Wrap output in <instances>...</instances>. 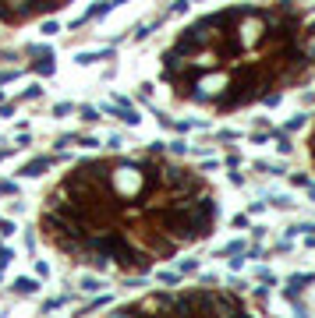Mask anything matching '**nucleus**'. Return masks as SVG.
I'll return each instance as SVG.
<instances>
[{
    "label": "nucleus",
    "instance_id": "1",
    "mask_svg": "<svg viewBox=\"0 0 315 318\" xmlns=\"http://www.w3.org/2000/svg\"><path fill=\"white\" fill-rule=\"evenodd\" d=\"M110 188L113 194L121 202H138V194L145 188V170H142V159L135 163V159H121V163H113V170H110Z\"/></svg>",
    "mask_w": 315,
    "mask_h": 318
},
{
    "label": "nucleus",
    "instance_id": "2",
    "mask_svg": "<svg viewBox=\"0 0 315 318\" xmlns=\"http://www.w3.org/2000/svg\"><path fill=\"white\" fill-rule=\"evenodd\" d=\"M237 21H241V25L234 28V39H237V46H241V50H251V46H259V42L266 39V32H269L266 18H262V14L255 11V7H251V11H245Z\"/></svg>",
    "mask_w": 315,
    "mask_h": 318
},
{
    "label": "nucleus",
    "instance_id": "3",
    "mask_svg": "<svg viewBox=\"0 0 315 318\" xmlns=\"http://www.w3.org/2000/svg\"><path fill=\"white\" fill-rule=\"evenodd\" d=\"M117 315H170V294H156V297H142L135 304L121 308Z\"/></svg>",
    "mask_w": 315,
    "mask_h": 318
},
{
    "label": "nucleus",
    "instance_id": "4",
    "mask_svg": "<svg viewBox=\"0 0 315 318\" xmlns=\"http://www.w3.org/2000/svg\"><path fill=\"white\" fill-rule=\"evenodd\" d=\"M53 166V156H39V159H28L25 166H22V177H43Z\"/></svg>",
    "mask_w": 315,
    "mask_h": 318
},
{
    "label": "nucleus",
    "instance_id": "5",
    "mask_svg": "<svg viewBox=\"0 0 315 318\" xmlns=\"http://www.w3.org/2000/svg\"><path fill=\"white\" fill-rule=\"evenodd\" d=\"M308 283H315V276H312V272H305V276H291V279H287V290H283V297H291V300H294V297L301 294Z\"/></svg>",
    "mask_w": 315,
    "mask_h": 318
},
{
    "label": "nucleus",
    "instance_id": "6",
    "mask_svg": "<svg viewBox=\"0 0 315 318\" xmlns=\"http://www.w3.org/2000/svg\"><path fill=\"white\" fill-rule=\"evenodd\" d=\"M11 290L18 294V297H28V294H36V290H39V283H36V279H14Z\"/></svg>",
    "mask_w": 315,
    "mask_h": 318
},
{
    "label": "nucleus",
    "instance_id": "7",
    "mask_svg": "<svg viewBox=\"0 0 315 318\" xmlns=\"http://www.w3.org/2000/svg\"><path fill=\"white\" fill-rule=\"evenodd\" d=\"M32 67H36V74H43V78H46V74H53V71H57V64H53V53L39 57L36 64H32Z\"/></svg>",
    "mask_w": 315,
    "mask_h": 318
},
{
    "label": "nucleus",
    "instance_id": "8",
    "mask_svg": "<svg viewBox=\"0 0 315 318\" xmlns=\"http://www.w3.org/2000/svg\"><path fill=\"white\" fill-rule=\"evenodd\" d=\"M159 283H163V286H177V283H181V272H170V269L159 272Z\"/></svg>",
    "mask_w": 315,
    "mask_h": 318
},
{
    "label": "nucleus",
    "instance_id": "9",
    "mask_svg": "<svg viewBox=\"0 0 315 318\" xmlns=\"http://www.w3.org/2000/svg\"><path fill=\"white\" fill-rule=\"evenodd\" d=\"M156 25H159V18H156V21H149V25H138V28H135V39H149Z\"/></svg>",
    "mask_w": 315,
    "mask_h": 318
},
{
    "label": "nucleus",
    "instance_id": "10",
    "mask_svg": "<svg viewBox=\"0 0 315 318\" xmlns=\"http://www.w3.org/2000/svg\"><path fill=\"white\" fill-rule=\"evenodd\" d=\"M305 124H308V117L301 113V117H291V120H287V124H283V131H287V134H291V131H297V127H305Z\"/></svg>",
    "mask_w": 315,
    "mask_h": 318
},
{
    "label": "nucleus",
    "instance_id": "11",
    "mask_svg": "<svg viewBox=\"0 0 315 318\" xmlns=\"http://www.w3.org/2000/svg\"><path fill=\"white\" fill-rule=\"evenodd\" d=\"M78 286H82V290H89V294H92V290H99L103 283H99L96 276H82V283H78Z\"/></svg>",
    "mask_w": 315,
    "mask_h": 318
},
{
    "label": "nucleus",
    "instance_id": "12",
    "mask_svg": "<svg viewBox=\"0 0 315 318\" xmlns=\"http://www.w3.org/2000/svg\"><path fill=\"white\" fill-rule=\"evenodd\" d=\"M39 96H43V85H39V82H32V85L22 92V99H39Z\"/></svg>",
    "mask_w": 315,
    "mask_h": 318
},
{
    "label": "nucleus",
    "instance_id": "13",
    "mask_svg": "<svg viewBox=\"0 0 315 318\" xmlns=\"http://www.w3.org/2000/svg\"><path fill=\"white\" fill-rule=\"evenodd\" d=\"M276 148H280L283 156H291V148H294V145H291V134H280V138H276Z\"/></svg>",
    "mask_w": 315,
    "mask_h": 318
},
{
    "label": "nucleus",
    "instance_id": "14",
    "mask_svg": "<svg viewBox=\"0 0 315 318\" xmlns=\"http://www.w3.org/2000/svg\"><path fill=\"white\" fill-rule=\"evenodd\" d=\"M223 254H227V258H230V254H245V244H241V240H230V244L223 248Z\"/></svg>",
    "mask_w": 315,
    "mask_h": 318
},
{
    "label": "nucleus",
    "instance_id": "15",
    "mask_svg": "<svg viewBox=\"0 0 315 318\" xmlns=\"http://www.w3.org/2000/svg\"><path fill=\"white\" fill-rule=\"evenodd\" d=\"M68 113H74L71 103H57V106H53V117H68Z\"/></svg>",
    "mask_w": 315,
    "mask_h": 318
},
{
    "label": "nucleus",
    "instance_id": "16",
    "mask_svg": "<svg viewBox=\"0 0 315 318\" xmlns=\"http://www.w3.org/2000/svg\"><path fill=\"white\" fill-rule=\"evenodd\" d=\"M11 262H14V251L11 248H0V269H7Z\"/></svg>",
    "mask_w": 315,
    "mask_h": 318
},
{
    "label": "nucleus",
    "instance_id": "17",
    "mask_svg": "<svg viewBox=\"0 0 315 318\" xmlns=\"http://www.w3.org/2000/svg\"><path fill=\"white\" fill-rule=\"evenodd\" d=\"M82 120H99V110H96V106H82Z\"/></svg>",
    "mask_w": 315,
    "mask_h": 318
},
{
    "label": "nucleus",
    "instance_id": "18",
    "mask_svg": "<svg viewBox=\"0 0 315 318\" xmlns=\"http://www.w3.org/2000/svg\"><path fill=\"white\" fill-rule=\"evenodd\" d=\"M291 184H294V188H308L312 180H308V173H294V177H291Z\"/></svg>",
    "mask_w": 315,
    "mask_h": 318
},
{
    "label": "nucleus",
    "instance_id": "19",
    "mask_svg": "<svg viewBox=\"0 0 315 318\" xmlns=\"http://www.w3.org/2000/svg\"><path fill=\"white\" fill-rule=\"evenodd\" d=\"M188 7H191V0H174V4H170V11H174V14H184Z\"/></svg>",
    "mask_w": 315,
    "mask_h": 318
},
{
    "label": "nucleus",
    "instance_id": "20",
    "mask_svg": "<svg viewBox=\"0 0 315 318\" xmlns=\"http://www.w3.org/2000/svg\"><path fill=\"white\" fill-rule=\"evenodd\" d=\"M14 233V223L11 219H0V237H11Z\"/></svg>",
    "mask_w": 315,
    "mask_h": 318
},
{
    "label": "nucleus",
    "instance_id": "21",
    "mask_svg": "<svg viewBox=\"0 0 315 318\" xmlns=\"http://www.w3.org/2000/svg\"><path fill=\"white\" fill-rule=\"evenodd\" d=\"M43 32H46V36H57V32H61V25H57V21H43Z\"/></svg>",
    "mask_w": 315,
    "mask_h": 318
},
{
    "label": "nucleus",
    "instance_id": "22",
    "mask_svg": "<svg viewBox=\"0 0 315 318\" xmlns=\"http://www.w3.org/2000/svg\"><path fill=\"white\" fill-rule=\"evenodd\" d=\"M74 142H78V134H61V138H57V148H61V145H74Z\"/></svg>",
    "mask_w": 315,
    "mask_h": 318
},
{
    "label": "nucleus",
    "instance_id": "23",
    "mask_svg": "<svg viewBox=\"0 0 315 318\" xmlns=\"http://www.w3.org/2000/svg\"><path fill=\"white\" fill-rule=\"evenodd\" d=\"M184 152H188L184 142H174V145H170V156H184Z\"/></svg>",
    "mask_w": 315,
    "mask_h": 318
},
{
    "label": "nucleus",
    "instance_id": "24",
    "mask_svg": "<svg viewBox=\"0 0 315 318\" xmlns=\"http://www.w3.org/2000/svg\"><path fill=\"white\" fill-rule=\"evenodd\" d=\"M18 188H14V180H0V194H14Z\"/></svg>",
    "mask_w": 315,
    "mask_h": 318
},
{
    "label": "nucleus",
    "instance_id": "25",
    "mask_svg": "<svg viewBox=\"0 0 315 318\" xmlns=\"http://www.w3.org/2000/svg\"><path fill=\"white\" fill-rule=\"evenodd\" d=\"M50 46H28V57H46Z\"/></svg>",
    "mask_w": 315,
    "mask_h": 318
},
{
    "label": "nucleus",
    "instance_id": "26",
    "mask_svg": "<svg viewBox=\"0 0 315 318\" xmlns=\"http://www.w3.org/2000/svg\"><path fill=\"white\" fill-rule=\"evenodd\" d=\"M195 269H199V262H191V258L181 262V272H195Z\"/></svg>",
    "mask_w": 315,
    "mask_h": 318
},
{
    "label": "nucleus",
    "instance_id": "27",
    "mask_svg": "<svg viewBox=\"0 0 315 318\" xmlns=\"http://www.w3.org/2000/svg\"><path fill=\"white\" fill-rule=\"evenodd\" d=\"M7 60H14V53L11 50H0V64H7Z\"/></svg>",
    "mask_w": 315,
    "mask_h": 318
},
{
    "label": "nucleus",
    "instance_id": "28",
    "mask_svg": "<svg viewBox=\"0 0 315 318\" xmlns=\"http://www.w3.org/2000/svg\"><path fill=\"white\" fill-rule=\"evenodd\" d=\"M305 191H308V198H312V202H315V184H308V188H305Z\"/></svg>",
    "mask_w": 315,
    "mask_h": 318
},
{
    "label": "nucleus",
    "instance_id": "29",
    "mask_svg": "<svg viewBox=\"0 0 315 318\" xmlns=\"http://www.w3.org/2000/svg\"><path fill=\"white\" fill-rule=\"evenodd\" d=\"M4 156H7V148H0V159H4Z\"/></svg>",
    "mask_w": 315,
    "mask_h": 318
}]
</instances>
